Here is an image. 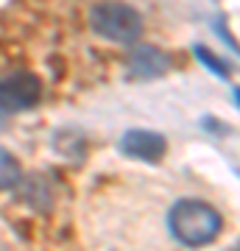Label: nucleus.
<instances>
[{"mask_svg": "<svg viewBox=\"0 0 240 251\" xmlns=\"http://www.w3.org/2000/svg\"><path fill=\"white\" fill-rule=\"evenodd\" d=\"M168 229L182 246L198 249L221 234L223 218L213 204H207L201 198H179L168 212Z\"/></svg>", "mask_w": 240, "mask_h": 251, "instance_id": "1", "label": "nucleus"}, {"mask_svg": "<svg viewBox=\"0 0 240 251\" xmlns=\"http://www.w3.org/2000/svg\"><path fill=\"white\" fill-rule=\"evenodd\" d=\"M89 28L98 36L109 39V42L132 45L142 34V17H140V11L132 9L129 3L104 0V3H95L92 11H89Z\"/></svg>", "mask_w": 240, "mask_h": 251, "instance_id": "2", "label": "nucleus"}, {"mask_svg": "<svg viewBox=\"0 0 240 251\" xmlns=\"http://www.w3.org/2000/svg\"><path fill=\"white\" fill-rule=\"evenodd\" d=\"M42 95V81L34 73H9L0 78V109L23 112L31 109Z\"/></svg>", "mask_w": 240, "mask_h": 251, "instance_id": "3", "label": "nucleus"}, {"mask_svg": "<svg viewBox=\"0 0 240 251\" xmlns=\"http://www.w3.org/2000/svg\"><path fill=\"white\" fill-rule=\"evenodd\" d=\"M120 151L129 156V159L137 162H160L165 153H168V140L160 131H151V128H129L123 137H120Z\"/></svg>", "mask_w": 240, "mask_h": 251, "instance_id": "4", "label": "nucleus"}, {"mask_svg": "<svg viewBox=\"0 0 240 251\" xmlns=\"http://www.w3.org/2000/svg\"><path fill=\"white\" fill-rule=\"evenodd\" d=\"M170 70V56L157 45H137L129 53V73L134 78H162Z\"/></svg>", "mask_w": 240, "mask_h": 251, "instance_id": "5", "label": "nucleus"}, {"mask_svg": "<svg viewBox=\"0 0 240 251\" xmlns=\"http://www.w3.org/2000/svg\"><path fill=\"white\" fill-rule=\"evenodd\" d=\"M23 179V168L14 159V153H9L6 148H0V190H11L17 187Z\"/></svg>", "mask_w": 240, "mask_h": 251, "instance_id": "6", "label": "nucleus"}, {"mask_svg": "<svg viewBox=\"0 0 240 251\" xmlns=\"http://www.w3.org/2000/svg\"><path fill=\"white\" fill-rule=\"evenodd\" d=\"M193 53H196V56H198V62L204 64V67H207L210 73H215L218 78H229V75H232L229 64L223 62L221 56H215L213 50H210V48H204V45H196V48H193Z\"/></svg>", "mask_w": 240, "mask_h": 251, "instance_id": "7", "label": "nucleus"}, {"mask_svg": "<svg viewBox=\"0 0 240 251\" xmlns=\"http://www.w3.org/2000/svg\"><path fill=\"white\" fill-rule=\"evenodd\" d=\"M232 100H235V106L240 109V87H235V92H232Z\"/></svg>", "mask_w": 240, "mask_h": 251, "instance_id": "8", "label": "nucleus"}]
</instances>
